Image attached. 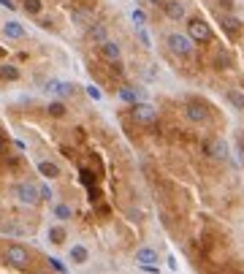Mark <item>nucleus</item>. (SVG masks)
Masks as SVG:
<instances>
[{"label":"nucleus","instance_id":"nucleus-13","mask_svg":"<svg viewBox=\"0 0 244 274\" xmlns=\"http://www.w3.org/2000/svg\"><path fill=\"white\" fill-rule=\"evenodd\" d=\"M38 171H41V176H47V179H57L60 176V166L52 163V160H41Z\"/></svg>","mask_w":244,"mask_h":274},{"label":"nucleus","instance_id":"nucleus-14","mask_svg":"<svg viewBox=\"0 0 244 274\" xmlns=\"http://www.w3.org/2000/svg\"><path fill=\"white\" fill-rule=\"evenodd\" d=\"M65 239H68V231H65L63 225L49 228V242H52V245H65Z\"/></svg>","mask_w":244,"mask_h":274},{"label":"nucleus","instance_id":"nucleus-20","mask_svg":"<svg viewBox=\"0 0 244 274\" xmlns=\"http://www.w3.org/2000/svg\"><path fill=\"white\" fill-rule=\"evenodd\" d=\"M120 98L125 100V103H136V100H139V93H136L133 87H120Z\"/></svg>","mask_w":244,"mask_h":274},{"label":"nucleus","instance_id":"nucleus-23","mask_svg":"<svg viewBox=\"0 0 244 274\" xmlns=\"http://www.w3.org/2000/svg\"><path fill=\"white\" fill-rule=\"evenodd\" d=\"M49 269H52V272H60V274H65V272H68V266H65V263L63 261H60V258H49Z\"/></svg>","mask_w":244,"mask_h":274},{"label":"nucleus","instance_id":"nucleus-32","mask_svg":"<svg viewBox=\"0 0 244 274\" xmlns=\"http://www.w3.org/2000/svg\"><path fill=\"white\" fill-rule=\"evenodd\" d=\"M81 182H84V185H93V174H90V171H81Z\"/></svg>","mask_w":244,"mask_h":274},{"label":"nucleus","instance_id":"nucleus-27","mask_svg":"<svg viewBox=\"0 0 244 274\" xmlns=\"http://www.w3.org/2000/svg\"><path fill=\"white\" fill-rule=\"evenodd\" d=\"M84 90H87V95H90V98H93V100H100V98H103V93H100V90L95 87V84H87V87H84Z\"/></svg>","mask_w":244,"mask_h":274},{"label":"nucleus","instance_id":"nucleus-34","mask_svg":"<svg viewBox=\"0 0 244 274\" xmlns=\"http://www.w3.org/2000/svg\"><path fill=\"white\" fill-rule=\"evenodd\" d=\"M149 3H152V6H157V3H160V0H149Z\"/></svg>","mask_w":244,"mask_h":274},{"label":"nucleus","instance_id":"nucleus-18","mask_svg":"<svg viewBox=\"0 0 244 274\" xmlns=\"http://www.w3.org/2000/svg\"><path fill=\"white\" fill-rule=\"evenodd\" d=\"M0 79H3V82H17L19 79V68L17 65H0Z\"/></svg>","mask_w":244,"mask_h":274},{"label":"nucleus","instance_id":"nucleus-7","mask_svg":"<svg viewBox=\"0 0 244 274\" xmlns=\"http://www.w3.org/2000/svg\"><path fill=\"white\" fill-rule=\"evenodd\" d=\"M47 93L57 95V98H68V95L73 93V84H71V82H60V79H49V82H47Z\"/></svg>","mask_w":244,"mask_h":274},{"label":"nucleus","instance_id":"nucleus-12","mask_svg":"<svg viewBox=\"0 0 244 274\" xmlns=\"http://www.w3.org/2000/svg\"><path fill=\"white\" fill-rule=\"evenodd\" d=\"M100 47V54H103V60H109V63H114V60H120L122 57V49H120V44H114V41H100L98 44Z\"/></svg>","mask_w":244,"mask_h":274},{"label":"nucleus","instance_id":"nucleus-21","mask_svg":"<svg viewBox=\"0 0 244 274\" xmlns=\"http://www.w3.org/2000/svg\"><path fill=\"white\" fill-rule=\"evenodd\" d=\"M71 215H73V212H71L68 204H54V217H57V220H71Z\"/></svg>","mask_w":244,"mask_h":274},{"label":"nucleus","instance_id":"nucleus-16","mask_svg":"<svg viewBox=\"0 0 244 274\" xmlns=\"http://www.w3.org/2000/svg\"><path fill=\"white\" fill-rule=\"evenodd\" d=\"M136 263H157V252L152 247H141L136 252Z\"/></svg>","mask_w":244,"mask_h":274},{"label":"nucleus","instance_id":"nucleus-35","mask_svg":"<svg viewBox=\"0 0 244 274\" xmlns=\"http://www.w3.org/2000/svg\"><path fill=\"white\" fill-rule=\"evenodd\" d=\"M3 54H6V49H0V57H3Z\"/></svg>","mask_w":244,"mask_h":274},{"label":"nucleus","instance_id":"nucleus-4","mask_svg":"<svg viewBox=\"0 0 244 274\" xmlns=\"http://www.w3.org/2000/svg\"><path fill=\"white\" fill-rule=\"evenodd\" d=\"M130 114H133V120H136V123H141V125L157 123V109L152 103H144V100H136V103H130Z\"/></svg>","mask_w":244,"mask_h":274},{"label":"nucleus","instance_id":"nucleus-10","mask_svg":"<svg viewBox=\"0 0 244 274\" xmlns=\"http://www.w3.org/2000/svg\"><path fill=\"white\" fill-rule=\"evenodd\" d=\"M3 35H6V38H11V41H19V38H24V35H27V30H24L22 22L11 19V22L3 25Z\"/></svg>","mask_w":244,"mask_h":274},{"label":"nucleus","instance_id":"nucleus-6","mask_svg":"<svg viewBox=\"0 0 244 274\" xmlns=\"http://www.w3.org/2000/svg\"><path fill=\"white\" fill-rule=\"evenodd\" d=\"M160 6H163V11H166V17L174 19V22H182V19H185V14H187L182 0H163Z\"/></svg>","mask_w":244,"mask_h":274},{"label":"nucleus","instance_id":"nucleus-19","mask_svg":"<svg viewBox=\"0 0 244 274\" xmlns=\"http://www.w3.org/2000/svg\"><path fill=\"white\" fill-rule=\"evenodd\" d=\"M47 111H49V117H54V120H60V117H65V103H60V100H52V103L47 106Z\"/></svg>","mask_w":244,"mask_h":274},{"label":"nucleus","instance_id":"nucleus-5","mask_svg":"<svg viewBox=\"0 0 244 274\" xmlns=\"http://www.w3.org/2000/svg\"><path fill=\"white\" fill-rule=\"evenodd\" d=\"M3 258H6V263L14 269H27V263H30V252L24 250L22 245H8Z\"/></svg>","mask_w":244,"mask_h":274},{"label":"nucleus","instance_id":"nucleus-17","mask_svg":"<svg viewBox=\"0 0 244 274\" xmlns=\"http://www.w3.org/2000/svg\"><path fill=\"white\" fill-rule=\"evenodd\" d=\"M87 38H90V41H95V44L106 41V27H103V25H90V27H87Z\"/></svg>","mask_w":244,"mask_h":274},{"label":"nucleus","instance_id":"nucleus-28","mask_svg":"<svg viewBox=\"0 0 244 274\" xmlns=\"http://www.w3.org/2000/svg\"><path fill=\"white\" fill-rule=\"evenodd\" d=\"M3 231L6 233H24V228L17 225V223H8V225H3Z\"/></svg>","mask_w":244,"mask_h":274},{"label":"nucleus","instance_id":"nucleus-29","mask_svg":"<svg viewBox=\"0 0 244 274\" xmlns=\"http://www.w3.org/2000/svg\"><path fill=\"white\" fill-rule=\"evenodd\" d=\"M139 38H141V44H144V47H152V38H149V33H146L144 27H139Z\"/></svg>","mask_w":244,"mask_h":274},{"label":"nucleus","instance_id":"nucleus-3","mask_svg":"<svg viewBox=\"0 0 244 274\" xmlns=\"http://www.w3.org/2000/svg\"><path fill=\"white\" fill-rule=\"evenodd\" d=\"M14 199H17L19 204H24V206H35L41 201L38 185H33V182H19V185L14 187Z\"/></svg>","mask_w":244,"mask_h":274},{"label":"nucleus","instance_id":"nucleus-33","mask_svg":"<svg viewBox=\"0 0 244 274\" xmlns=\"http://www.w3.org/2000/svg\"><path fill=\"white\" fill-rule=\"evenodd\" d=\"M169 269H171V272H176V258H174V255L169 258Z\"/></svg>","mask_w":244,"mask_h":274},{"label":"nucleus","instance_id":"nucleus-26","mask_svg":"<svg viewBox=\"0 0 244 274\" xmlns=\"http://www.w3.org/2000/svg\"><path fill=\"white\" fill-rule=\"evenodd\" d=\"M38 196H41V201H52V187H49V185H38Z\"/></svg>","mask_w":244,"mask_h":274},{"label":"nucleus","instance_id":"nucleus-31","mask_svg":"<svg viewBox=\"0 0 244 274\" xmlns=\"http://www.w3.org/2000/svg\"><path fill=\"white\" fill-rule=\"evenodd\" d=\"M0 6L8 8V11H17V3H14V0H0Z\"/></svg>","mask_w":244,"mask_h":274},{"label":"nucleus","instance_id":"nucleus-30","mask_svg":"<svg viewBox=\"0 0 244 274\" xmlns=\"http://www.w3.org/2000/svg\"><path fill=\"white\" fill-rule=\"evenodd\" d=\"M217 65H222V68H228V65H231V57H228L225 52H220V54H217Z\"/></svg>","mask_w":244,"mask_h":274},{"label":"nucleus","instance_id":"nucleus-11","mask_svg":"<svg viewBox=\"0 0 244 274\" xmlns=\"http://www.w3.org/2000/svg\"><path fill=\"white\" fill-rule=\"evenodd\" d=\"M206 155H209V158H215V160H225L228 158V144L222 139L209 141V144H206Z\"/></svg>","mask_w":244,"mask_h":274},{"label":"nucleus","instance_id":"nucleus-22","mask_svg":"<svg viewBox=\"0 0 244 274\" xmlns=\"http://www.w3.org/2000/svg\"><path fill=\"white\" fill-rule=\"evenodd\" d=\"M22 8H24L27 14H41L44 3H41V0H22Z\"/></svg>","mask_w":244,"mask_h":274},{"label":"nucleus","instance_id":"nucleus-9","mask_svg":"<svg viewBox=\"0 0 244 274\" xmlns=\"http://www.w3.org/2000/svg\"><path fill=\"white\" fill-rule=\"evenodd\" d=\"M220 25L228 33V38H239V35H242V19H236L233 14H225V17L220 19Z\"/></svg>","mask_w":244,"mask_h":274},{"label":"nucleus","instance_id":"nucleus-15","mask_svg":"<svg viewBox=\"0 0 244 274\" xmlns=\"http://www.w3.org/2000/svg\"><path fill=\"white\" fill-rule=\"evenodd\" d=\"M71 261H73V263H87L90 261L87 247H84V245H73V247H71Z\"/></svg>","mask_w":244,"mask_h":274},{"label":"nucleus","instance_id":"nucleus-25","mask_svg":"<svg viewBox=\"0 0 244 274\" xmlns=\"http://www.w3.org/2000/svg\"><path fill=\"white\" fill-rule=\"evenodd\" d=\"M130 17H133L136 27H144V22H146V14L141 11V8H133V14H130Z\"/></svg>","mask_w":244,"mask_h":274},{"label":"nucleus","instance_id":"nucleus-1","mask_svg":"<svg viewBox=\"0 0 244 274\" xmlns=\"http://www.w3.org/2000/svg\"><path fill=\"white\" fill-rule=\"evenodd\" d=\"M187 35H190L195 44H212V41H215L212 27L203 22V19H198V17H193L190 22H187Z\"/></svg>","mask_w":244,"mask_h":274},{"label":"nucleus","instance_id":"nucleus-2","mask_svg":"<svg viewBox=\"0 0 244 274\" xmlns=\"http://www.w3.org/2000/svg\"><path fill=\"white\" fill-rule=\"evenodd\" d=\"M169 49L176 54V57H190L193 49H195V41H193L190 35L171 33V35H169Z\"/></svg>","mask_w":244,"mask_h":274},{"label":"nucleus","instance_id":"nucleus-24","mask_svg":"<svg viewBox=\"0 0 244 274\" xmlns=\"http://www.w3.org/2000/svg\"><path fill=\"white\" fill-rule=\"evenodd\" d=\"M228 100H231L236 109H244V95H242V93H236V90H231V93H228Z\"/></svg>","mask_w":244,"mask_h":274},{"label":"nucleus","instance_id":"nucleus-8","mask_svg":"<svg viewBox=\"0 0 244 274\" xmlns=\"http://www.w3.org/2000/svg\"><path fill=\"white\" fill-rule=\"evenodd\" d=\"M185 111H187V120H193V123H206V120H209V114H206V106H203L201 100H190Z\"/></svg>","mask_w":244,"mask_h":274}]
</instances>
